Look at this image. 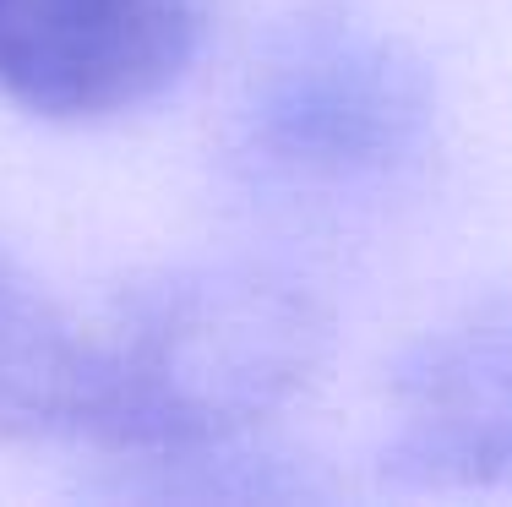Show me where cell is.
Masks as SVG:
<instances>
[{"instance_id":"6da1fadb","label":"cell","mask_w":512,"mask_h":507,"mask_svg":"<svg viewBox=\"0 0 512 507\" xmlns=\"http://www.w3.org/2000/svg\"><path fill=\"white\" fill-rule=\"evenodd\" d=\"M82 442L115 464L246 442L322 377L333 317L311 284L256 257H191L120 284L88 317Z\"/></svg>"},{"instance_id":"7a4b0ae2","label":"cell","mask_w":512,"mask_h":507,"mask_svg":"<svg viewBox=\"0 0 512 507\" xmlns=\"http://www.w3.org/2000/svg\"><path fill=\"white\" fill-rule=\"evenodd\" d=\"M442 115L420 44L355 11H300L262 44L235 104V148L300 191L387 186L425 159Z\"/></svg>"},{"instance_id":"3957f363","label":"cell","mask_w":512,"mask_h":507,"mask_svg":"<svg viewBox=\"0 0 512 507\" xmlns=\"http://www.w3.org/2000/svg\"><path fill=\"white\" fill-rule=\"evenodd\" d=\"M376 469L398 491L512 486V284L447 311L393 360Z\"/></svg>"},{"instance_id":"277c9868","label":"cell","mask_w":512,"mask_h":507,"mask_svg":"<svg viewBox=\"0 0 512 507\" xmlns=\"http://www.w3.org/2000/svg\"><path fill=\"white\" fill-rule=\"evenodd\" d=\"M202 44V0H0V99L39 120H115L169 93Z\"/></svg>"},{"instance_id":"5b68a950","label":"cell","mask_w":512,"mask_h":507,"mask_svg":"<svg viewBox=\"0 0 512 507\" xmlns=\"http://www.w3.org/2000/svg\"><path fill=\"white\" fill-rule=\"evenodd\" d=\"M93 328L0 246V442H82Z\"/></svg>"}]
</instances>
